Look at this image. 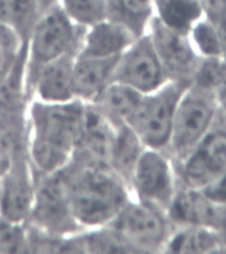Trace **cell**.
<instances>
[{
  "instance_id": "1",
  "label": "cell",
  "mask_w": 226,
  "mask_h": 254,
  "mask_svg": "<svg viewBox=\"0 0 226 254\" xmlns=\"http://www.w3.org/2000/svg\"><path fill=\"white\" fill-rule=\"evenodd\" d=\"M217 117L216 93L190 83L178 101L170 144L166 150L174 166L181 163L205 138Z\"/></svg>"
},
{
  "instance_id": "2",
  "label": "cell",
  "mask_w": 226,
  "mask_h": 254,
  "mask_svg": "<svg viewBox=\"0 0 226 254\" xmlns=\"http://www.w3.org/2000/svg\"><path fill=\"white\" fill-rule=\"evenodd\" d=\"M124 184L115 172L87 171L71 187L69 205L73 213L86 224L113 222L130 201Z\"/></svg>"
},
{
  "instance_id": "3",
  "label": "cell",
  "mask_w": 226,
  "mask_h": 254,
  "mask_svg": "<svg viewBox=\"0 0 226 254\" xmlns=\"http://www.w3.org/2000/svg\"><path fill=\"white\" fill-rule=\"evenodd\" d=\"M189 85L168 81L152 93L143 94L128 122L146 148L166 151L170 144L178 101Z\"/></svg>"
},
{
  "instance_id": "4",
  "label": "cell",
  "mask_w": 226,
  "mask_h": 254,
  "mask_svg": "<svg viewBox=\"0 0 226 254\" xmlns=\"http://www.w3.org/2000/svg\"><path fill=\"white\" fill-rule=\"evenodd\" d=\"M36 136L33 154L45 170L61 166L81 135V113L71 107H43L36 110Z\"/></svg>"
},
{
  "instance_id": "5",
  "label": "cell",
  "mask_w": 226,
  "mask_h": 254,
  "mask_svg": "<svg viewBox=\"0 0 226 254\" xmlns=\"http://www.w3.org/2000/svg\"><path fill=\"white\" fill-rule=\"evenodd\" d=\"M113 224V229L139 253L163 252L173 230L166 210L140 200L127 202Z\"/></svg>"
},
{
  "instance_id": "6",
  "label": "cell",
  "mask_w": 226,
  "mask_h": 254,
  "mask_svg": "<svg viewBox=\"0 0 226 254\" xmlns=\"http://www.w3.org/2000/svg\"><path fill=\"white\" fill-rule=\"evenodd\" d=\"M174 168L178 184L192 190H204L225 174L226 121L218 115L205 138Z\"/></svg>"
},
{
  "instance_id": "7",
  "label": "cell",
  "mask_w": 226,
  "mask_h": 254,
  "mask_svg": "<svg viewBox=\"0 0 226 254\" xmlns=\"http://www.w3.org/2000/svg\"><path fill=\"white\" fill-rule=\"evenodd\" d=\"M130 184L138 200L167 212L178 187L173 160L167 151L146 148L135 166Z\"/></svg>"
},
{
  "instance_id": "8",
  "label": "cell",
  "mask_w": 226,
  "mask_h": 254,
  "mask_svg": "<svg viewBox=\"0 0 226 254\" xmlns=\"http://www.w3.org/2000/svg\"><path fill=\"white\" fill-rule=\"evenodd\" d=\"M113 81L124 83L142 94L158 90L170 81L148 33L136 37L119 56Z\"/></svg>"
},
{
  "instance_id": "9",
  "label": "cell",
  "mask_w": 226,
  "mask_h": 254,
  "mask_svg": "<svg viewBox=\"0 0 226 254\" xmlns=\"http://www.w3.org/2000/svg\"><path fill=\"white\" fill-rule=\"evenodd\" d=\"M148 28V35L170 81L190 85L202 57L194 49L189 33L168 28L156 17H152Z\"/></svg>"
},
{
  "instance_id": "10",
  "label": "cell",
  "mask_w": 226,
  "mask_h": 254,
  "mask_svg": "<svg viewBox=\"0 0 226 254\" xmlns=\"http://www.w3.org/2000/svg\"><path fill=\"white\" fill-rule=\"evenodd\" d=\"M224 209L225 206L210 200L200 190L178 184L173 200L167 209V216L173 229L181 226H204L216 230Z\"/></svg>"
},
{
  "instance_id": "11",
  "label": "cell",
  "mask_w": 226,
  "mask_h": 254,
  "mask_svg": "<svg viewBox=\"0 0 226 254\" xmlns=\"http://www.w3.org/2000/svg\"><path fill=\"white\" fill-rule=\"evenodd\" d=\"M71 37V27L66 16L57 8L52 9L44 15L36 27L35 55L43 61L57 59L70 45Z\"/></svg>"
},
{
  "instance_id": "12",
  "label": "cell",
  "mask_w": 226,
  "mask_h": 254,
  "mask_svg": "<svg viewBox=\"0 0 226 254\" xmlns=\"http://www.w3.org/2000/svg\"><path fill=\"white\" fill-rule=\"evenodd\" d=\"M81 135L87 148L105 168H111L115 126L101 110L86 109L81 114Z\"/></svg>"
},
{
  "instance_id": "13",
  "label": "cell",
  "mask_w": 226,
  "mask_h": 254,
  "mask_svg": "<svg viewBox=\"0 0 226 254\" xmlns=\"http://www.w3.org/2000/svg\"><path fill=\"white\" fill-rule=\"evenodd\" d=\"M136 37L139 36L116 20L97 23L87 39L85 57L107 59L120 56L134 43Z\"/></svg>"
},
{
  "instance_id": "14",
  "label": "cell",
  "mask_w": 226,
  "mask_h": 254,
  "mask_svg": "<svg viewBox=\"0 0 226 254\" xmlns=\"http://www.w3.org/2000/svg\"><path fill=\"white\" fill-rule=\"evenodd\" d=\"M166 253H226L216 230L204 226L174 228L167 241Z\"/></svg>"
},
{
  "instance_id": "15",
  "label": "cell",
  "mask_w": 226,
  "mask_h": 254,
  "mask_svg": "<svg viewBox=\"0 0 226 254\" xmlns=\"http://www.w3.org/2000/svg\"><path fill=\"white\" fill-rule=\"evenodd\" d=\"M118 59L119 56L107 59L85 57L82 61H79L73 69L74 91L85 97L101 94L103 89L109 85L107 81H113V73Z\"/></svg>"
},
{
  "instance_id": "16",
  "label": "cell",
  "mask_w": 226,
  "mask_h": 254,
  "mask_svg": "<svg viewBox=\"0 0 226 254\" xmlns=\"http://www.w3.org/2000/svg\"><path fill=\"white\" fill-rule=\"evenodd\" d=\"M101 97V111L106 115L115 127L128 125L132 115L138 109L143 94L124 83L111 81Z\"/></svg>"
},
{
  "instance_id": "17",
  "label": "cell",
  "mask_w": 226,
  "mask_h": 254,
  "mask_svg": "<svg viewBox=\"0 0 226 254\" xmlns=\"http://www.w3.org/2000/svg\"><path fill=\"white\" fill-rule=\"evenodd\" d=\"M146 146L128 125L115 127L111 168L124 183H130L134 168Z\"/></svg>"
},
{
  "instance_id": "18",
  "label": "cell",
  "mask_w": 226,
  "mask_h": 254,
  "mask_svg": "<svg viewBox=\"0 0 226 254\" xmlns=\"http://www.w3.org/2000/svg\"><path fill=\"white\" fill-rule=\"evenodd\" d=\"M154 17L174 31L189 33L204 13L198 0H154Z\"/></svg>"
},
{
  "instance_id": "19",
  "label": "cell",
  "mask_w": 226,
  "mask_h": 254,
  "mask_svg": "<svg viewBox=\"0 0 226 254\" xmlns=\"http://www.w3.org/2000/svg\"><path fill=\"white\" fill-rule=\"evenodd\" d=\"M73 69L69 60L57 59L49 64L41 73L39 83L40 94L49 101H65L74 91Z\"/></svg>"
},
{
  "instance_id": "20",
  "label": "cell",
  "mask_w": 226,
  "mask_h": 254,
  "mask_svg": "<svg viewBox=\"0 0 226 254\" xmlns=\"http://www.w3.org/2000/svg\"><path fill=\"white\" fill-rule=\"evenodd\" d=\"M36 213L48 225L65 226L67 220L66 197L58 180L48 183L40 190Z\"/></svg>"
},
{
  "instance_id": "21",
  "label": "cell",
  "mask_w": 226,
  "mask_h": 254,
  "mask_svg": "<svg viewBox=\"0 0 226 254\" xmlns=\"http://www.w3.org/2000/svg\"><path fill=\"white\" fill-rule=\"evenodd\" d=\"M31 204V190L21 174H13L8 179L1 196V208L4 216L9 221L23 218Z\"/></svg>"
},
{
  "instance_id": "22",
  "label": "cell",
  "mask_w": 226,
  "mask_h": 254,
  "mask_svg": "<svg viewBox=\"0 0 226 254\" xmlns=\"http://www.w3.org/2000/svg\"><path fill=\"white\" fill-rule=\"evenodd\" d=\"M189 37L194 49L202 59L222 57V45L218 29L206 17H202L194 24L189 31Z\"/></svg>"
},
{
  "instance_id": "23",
  "label": "cell",
  "mask_w": 226,
  "mask_h": 254,
  "mask_svg": "<svg viewBox=\"0 0 226 254\" xmlns=\"http://www.w3.org/2000/svg\"><path fill=\"white\" fill-rule=\"evenodd\" d=\"M226 78V60L224 57L201 59L192 83L216 93Z\"/></svg>"
},
{
  "instance_id": "24",
  "label": "cell",
  "mask_w": 226,
  "mask_h": 254,
  "mask_svg": "<svg viewBox=\"0 0 226 254\" xmlns=\"http://www.w3.org/2000/svg\"><path fill=\"white\" fill-rule=\"evenodd\" d=\"M69 15L81 23L97 24L106 17L109 12L107 0H65Z\"/></svg>"
},
{
  "instance_id": "25",
  "label": "cell",
  "mask_w": 226,
  "mask_h": 254,
  "mask_svg": "<svg viewBox=\"0 0 226 254\" xmlns=\"http://www.w3.org/2000/svg\"><path fill=\"white\" fill-rule=\"evenodd\" d=\"M35 11V0H0V20L17 28L25 27Z\"/></svg>"
},
{
  "instance_id": "26",
  "label": "cell",
  "mask_w": 226,
  "mask_h": 254,
  "mask_svg": "<svg viewBox=\"0 0 226 254\" xmlns=\"http://www.w3.org/2000/svg\"><path fill=\"white\" fill-rule=\"evenodd\" d=\"M23 233L11 224H0V250L23 252Z\"/></svg>"
},
{
  "instance_id": "27",
  "label": "cell",
  "mask_w": 226,
  "mask_h": 254,
  "mask_svg": "<svg viewBox=\"0 0 226 254\" xmlns=\"http://www.w3.org/2000/svg\"><path fill=\"white\" fill-rule=\"evenodd\" d=\"M204 17L217 23L226 16V0H198Z\"/></svg>"
},
{
  "instance_id": "28",
  "label": "cell",
  "mask_w": 226,
  "mask_h": 254,
  "mask_svg": "<svg viewBox=\"0 0 226 254\" xmlns=\"http://www.w3.org/2000/svg\"><path fill=\"white\" fill-rule=\"evenodd\" d=\"M202 193L208 196L210 200L217 202L220 205L226 206V172L222 176L210 183L209 186H206L204 190H200Z\"/></svg>"
},
{
  "instance_id": "29",
  "label": "cell",
  "mask_w": 226,
  "mask_h": 254,
  "mask_svg": "<svg viewBox=\"0 0 226 254\" xmlns=\"http://www.w3.org/2000/svg\"><path fill=\"white\" fill-rule=\"evenodd\" d=\"M12 135L4 128H0V164L7 162L12 150Z\"/></svg>"
},
{
  "instance_id": "30",
  "label": "cell",
  "mask_w": 226,
  "mask_h": 254,
  "mask_svg": "<svg viewBox=\"0 0 226 254\" xmlns=\"http://www.w3.org/2000/svg\"><path fill=\"white\" fill-rule=\"evenodd\" d=\"M216 99H217L218 115L224 121H226V78L224 79V82L216 90Z\"/></svg>"
},
{
  "instance_id": "31",
  "label": "cell",
  "mask_w": 226,
  "mask_h": 254,
  "mask_svg": "<svg viewBox=\"0 0 226 254\" xmlns=\"http://www.w3.org/2000/svg\"><path fill=\"white\" fill-rule=\"evenodd\" d=\"M218 29V35L221 39V45H222V57L226 60V16L222 20L213 23Z\"/></svg>"
},
{
  "instance_id": "32",
  "label": "cell",
  "mask_w": 226,
  "mask_h": 254,
  "mask_svg": "<svg viewBox=\"0 0 226 254\" xmlns=\"http://www.w3.org/2000/svg\"><path fill=\"white\" fill-rule=\"evenodd\" d=\"M216 232H217L218 237H220V240H221L222 242V246H224V249H225L226 252V206H225V209H224L221 221H220V224H218Z\"/></svg>"
}]
</instances>
